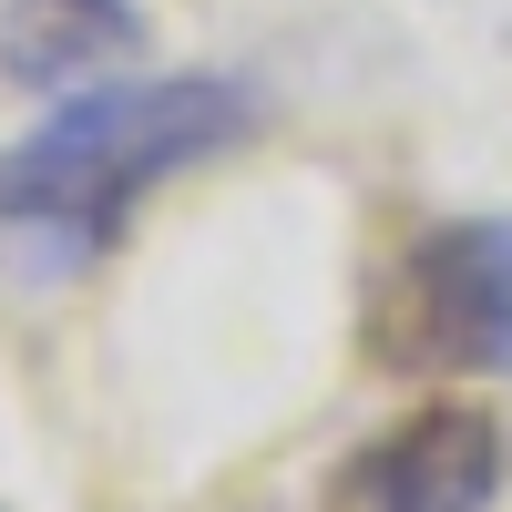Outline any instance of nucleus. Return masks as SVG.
Listing matches in <instances>:
<instances>
[{
  "instance_id": "1",
  "label": "nucleus",
  "mask_w": 512,
  "mask_h": 512,
  "mask_svg": "<svg viewBox=\"0 0 512 512\" xmlns=\"http://www.w3.org/2000/svg\"><path fill=\"white\" fill-rule=\"evenodd\" d=\"M256 123L267 113L236 72H154V82L72 93L21 144H0V256L41 287L82 277L164 175L236 154Z\"/></svg>"
},
{
  "instance_id": "3",
  "label": "nucleus",
  "mask_w": 512,
  "mask_h": 512,
  "mask_svg": "<svg viewBox=\"0 0 512 512\" xmlns=\"http://www.w3.org/2000/svg\"><path fill=\"white\" fill-rule=\"evenodd\" d=\"M502 472H512L502 420L472 410V400H431V410L390 420L379 441H359L338 461L328 502L338 512H492Z\"/></svg>"
},
{
  "instance_id": "4",
  "label": "nucleus",
  "mask_w": 512,
  "mask_h": 512,
  "mask_svg": "<svg viewBox=\"0 0 512 512\" xmlns=\"http://www.w3.org/2000/svg\"><path fill=\"white\" fill-rule=\"evenodd\" d=\"M123 52H144V0H0V82L21 93H72Z\"/></svg>"
},
{
  "instance_id": "2",
  "label": "nucleus",
  "mask_w": 512,
  "mask_h": 512,
  "mask_svg": "<svg viewBox=\"0 0 512 512\" xmlns=\"http://www.w3.org/2000/svg\"><path fill=\"white\" fill-rule=\"evenodd\" d=\"M369 359L390 379L512 369V216L431 226L369 297Z\"/></svg>"
}]
</instances>
